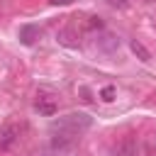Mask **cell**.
Returning <instances> with one entry per match:
<instances>
[{
	"label": "cell",
	"instance_id": "8992f818",
	"mask_svg": "<svg viewBox=\"0 0 156 156\" xmlns=\"http://www.w3.org/2000/svg\"><path fill=\"white\" fill-rule=\"evenodd\" d=\"M129 49H132V51H134V54L139 56V61H149V58H151V54H149V49H146V46H144L141 41H136V39H132V44H129Z\"/></svg>",
	"mask_w": 156,
	"mask_h": 156
},
{
	"label": "cell",
	"instance_id": "ba28073f",
	"mask_svg": "<svg viewBox=\"0 0 156 156\" xmlns=\"http://www.w3.org/2000/svg\"><path fill=\"white\" fill-rule=\"evenodd\" d=\"M107 2H110V5H112V7H119V10H122V7H127V5H129V0H107Z\"/></svg>",
	"mask_w": 156,
	"mask_h": 156
},
{
	"label": "cell",
	"instance_id": "52a82bcc",
	"mask_svg": "<svg viewBox=\"0 0 156 156\" xmlns=\"http://www.w3.org/2000/svg\"><path fill=\"white\" fill-rule=\"evenodd\" d=\"M115 93H117L115 85H105V88L100 90V100H102V102H112V100H115Z\"/></svg>",
	"mask_w": 156,
	"mask_h": 156
},
{
	"label": "cell",
	"instance_id": "3957f363",
	"mask_svg": "<svg viewBox=\"0 0 156 156\" xmlns=\"http://www.w3.org/2000/svg\"><path fill=\"white\" fill-rule=\"evenodd\" d=\"M39 34H41V29H39L37 24H22V27H20V41H22L24 46H32V44L39 39Z\"/></svg>",
	"mask_w": 156,
	"mask_h": 156
},
{
	"label": "cell",
	"instance_id": "6da1fadb",
	"mask_svg": "<svg viewBox=\"0 0 156 156\" xmlns=\"http://www.w3.org/2000/svg\"><path fill=\"white\" fill-rule=\"evenodd\" d=\"M93 117L85 112H71L66 117H58L51 124V146L54 149H66L71 146L85 129H90Z\"/></svg>",
	"mask_w": 156,
	"mask_h": 156
},
{
	"label": "cell",
	"instance_id": "5b68a950",
	"mask_svg": "<svg viewBox=\"0 0 156 156\" xmlns=\"http://www.w3.org/2000/svg\"><path fill=\"white\" fill-rule=\"evenodd\" d=\"M115 156H141V154H139V144L129 136V139H124V141L115 149Z\"/></svg>",
	"mask_w": 156,
	"mask_h": 156
},
{
	"label": "cell",
	"instance_id": "9c48e42d",
	"mask_svg": "<svg viewBox=\"0 0 156 156\" xmlns=\"http://www.w3.org/2000/svg\"><path fill=\"white\" fill-rule=\"evenodd\" d=\"M49 2H51V5H71L73 0H49Z\"/></svg>",
	"mask_w": 156,
	"mask_h": 156
},
{
	"label": "cell",
	"instance_id": "277c9868",
	"mask_svg": "<svg viewBox=\"0 0 156 156\" xmlns=\"http://www.w3.org/2000/svg\"><path fill=\"white\" fill-rule=\"evenodd\" d=\"M34 107L39 110V115H46V117H54L56 115V100L54 98H49V95H39L37 98V102H34Z\"/></svg>",
	"mask_w": 156,
	"mask_h": 156
},
{
	"label": "cell",
	"instance_id": "7a4b0ae2",
	"mask_svg": "<svg viewBox=\"0 0 156 156\" xmlns=\"http://www.w3.org/2000/svg\"><path fill=\"white\" fill-rule=\"evenodd\" d=\"M17 139H20V127H17L15 122L2 124V129H0V151L12 149V144H15Z\"/></svg>",
	"mask_w": 156,
	"mask_h": 156
}]
</instances>
